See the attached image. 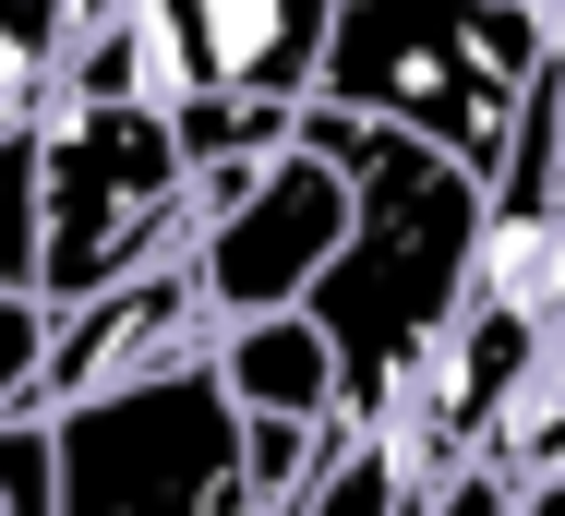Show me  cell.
Here are the masks:
<instances>
[{"label": "cell", "instance_id": "cell-1", "mask_svg": "<svg viewBox=\"0 0 565 516\" xmlns=\"http://www.w3.org/2000/svg\"><path fill=\"white\" fill-rule=\"evenodd\" d=\"M301 132L349 169V252L326 265V289L301 312L338 336L349 432H397V409L422 397V373L446 361V336L481 301L493 181L385 132V120H349V108H301Z\"/></svg>", "mask_w": 565, "mask_h": 516}, {"label": "cell", "instance_id": "cell-4", "mask_svg": "<svg viewBox=\"0 0 565 516\" xmlns=\"http://www.w3.org/2000/svg\"><path fill=\"white\" fill-rule=\"evenodd\" d=\"M49 444H61V516H277L217 348L49 409Z\"/></svg>", "mask_w": 565, "mask_h": 516}, {"label": "cell", "instance_id": "cell-9", "mask_svg": "<svg viewBox=\"0 0 565 516\" xmlns=\"http://www.w3.org/2000/svg\"><path fill=\"white\" fill-rule=\"evenodd\" d=\"M49 336L61 312L36 289H0V420H49Z\"/></svg>", "mask_w": 565, "mask_h": 516}, {"label": "cell", "instance_id": "cell-3", "mask_svg": "<svg viewBox=\"0 0 565 516\" xmlns=\"http://www.w3.org/2000/svg\"><path fill=\"white\" fill-rule=\"evenodd\" d=\"M205 228V169L145 97H61L36 120V301L85 312L181 265Z\"/></svg>", "mask_w": 565, "mask_h": 516}, {"label": "cell", "instance_id": "cell-6", "mask_svg": "<svg viewBox=\"0 0 565 516\" xmlns=\"http://www.w3.org/2000/svg\"><path fill=\"white\" fill-rule=\"evenodd\" d=\"M349 252V169L301 132L253 169H205V228H193V289L228 324H265V312H301L326 289V265Z\"/></svg>", "mask_w": 565, "mask_h": 516}, {"label": "cell", "instance_id": "cell-7", "mask_svg": "<svg viewBox=\"0 0 565 516\" xmlns=\"http://www.w3.org/2000/svg\"><path fill=\"white\" fill-rule=\"evenodd\" d=\"M217 373L241 420H301V432H349V373H338V336L313 312H265V324H228L217 336Z\"/></svg>", "mask_w": 565, "mask_h": 516}, {"label": "cell", "instance_id": "cell-5", "mask_svg": "<svg viewBox=\"0 0 565 516\" xmlns=\"http://www.w3.org/2000/svg\"><path fill=\"white\" fill-rule=\"evenodd\" d=\"M338 0H132L73 61L61 97H145V108H313Z\"/></svg>", "mask_w": 565, "mask_h": 516}, {"label": "cell", "instance_id": "cell-10", "mask_svg": "<svg viewBox=\"0 0 565 516\" xmlns=\"http://www.w3.org/2000/svg\"><path fill=\"white\" fill-rule=\"evenodd\" d=\"M0 289H36V132H0Z\"/></svg>", "mask_w": 565, "mask_h": 516}, {"label": "cell", "instance_id": "cell-2", "mask_svg": "<svg viewBox=\"0 0 565 516\" xmlns=\"http://www.w3.org/2000/svg\"><path fill=\"white\" fill-rule=\"evenodd\" d=\"M554 61H565L554 0H338L313 108L385 120V132L434 144L457 169L505 181L518 120L554 85Z\"/></svg>", "mask_w": 565, "mask_h": 516}, {"label": "cell", "instance_id": "cell-8", "mask_svg": "<svg viewBox=\"0 0 565 516\" xmlns=\"http://www.w3.org/2000/svg\"><path fill=\"white\" fill-rule=\"evenodd\" d=\"M422 493H409V456L385 444V432H349L338 456L313 469V493L301 505H277V516H409Z\"/></svg>", "mask_w": 565, "mask_h": 516}, {"label": "cell", "instance_id": "cell-11", "mask_svg": "<svg viewBox=\"0 0 565 516\" xmlns=\"http://www.w3.org/2000/svg\"><path fill=\"white\" fill-rule=\"evenodd\" d=\"M0 516H12V493H0Z\"/></svg>", "mask_w": 565, "mask_h": 516}]
</instances>
